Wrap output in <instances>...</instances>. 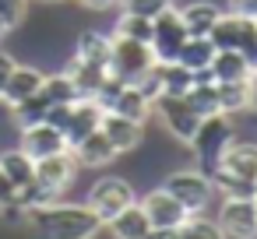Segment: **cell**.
<instances>
[{"mask_svg":"<svg viewBox=\"0 0 257 239\" xmlns=\"http://www.w3.org/2000/svg\"><path fill=\"white\" fill-rule=\"evenodd\" d=\"M22 228L32 232V239H95L106 221L88 204H64L60 197L39 207H25Z\"/></svg>","mask_w":257,"mask_h":239,"instance_id":"1","label":"cell"},{"mask_svg":"<svg viewBox=\"0 0 257 239\" xmlns=\"http://www.w3.org/2000/svg\"><path fill=\"white\" fill-rule=\"evenodd\" d=\"M109 74L116 81L127 85H141L148 78V71L155 67V53L148 43L141 39H127V36H109Z\"/></svg>","mask_w":257,"mask_h":239,"instance_id":"2","label":"cell"},{"mask_svg":"<svg viewBox=\"0 0 257 239\" xmlns=\"http://www.w3.org/2000/svg\"><path fill=\"white\" fill-rule=\"evenodd\" d=\"M208 39L215 43V50H239L257 67V18H246V15H236V11H229V15L222 11V18L208 32Z\"/></svg>","mask_w":257,"mask_h":239,"instance_id":"3","label":"cell"},{"mask_svg":"<svg viewBox=\"0 0 257 239\" xmlns=\"http://www.w3.org/2000/svg\"><path fill=\"white\" fill-rule=\"evenodd\" d=\"M232 141H236L232 116H225V113H211V116H201V123H197V130H194L190 148H194V155L204 162V169H211Z\"/></svg>","mask_w":257,"mask_h":239,"instance_id":"4","label":"cell"},{"mask_svg":"<svg viewBox=\"0 0 257 239\" xmlns=\"http://www.w3.org/2000/svg\"><path fill=\"white\" fill-rule=\"evenodd\" d=\"M95 102L102 106V113H123V116H134V120H148V116H152V99H148L138 85L116 81L113 74L102 81Z\"/></svg>","mask_w":257,"mask_h":239,"instance_id":"5","label":"cell"},{"mask_svg":"<svg viewBox=\"0 0 257 239\" xmlns=\"http://www.w3.org/2000/svg\"><path fill=\"white\" fill-rule=\"evenodd\" d=\"M162 190H169L190 214L204 211V207L211 204V197H215V183H211L208 169H180V172L166 176Z\"/></svg>","mask_w":257,"mask_h":239,"instance_id":"6","label":"cell"},{"mask_svg":"<svg viewBox=\"0 0 257 239\" xmlns=\"http://www.w3.org/2000/svg\"><path fill=\"white\" fill-rule=\"evenodd\" d=\"M190 36H187V25H183V18H180L176 8H166L162 15L152 18V39H148V46H152V53H155L159 64H173L180 57V46Z\"/></svg>","mask_w":257,"mask_h":239,"instance_id":"7","label":"cell"},{"mask_svg":"<svg viewBox=\"0 0 257 239\" xmlns=\"http://www.w3.org/2000/svg\"><path fill=\"white\" fill-rule=\"evenodd\" d=\"M152 113L162 120V127L176 141H183V144L194 141V130H197L201 116L194 113V106L187 102V95H159V99H152Z\"/></svg>","mask_w":257,"mask_h":239,"instance_id":"8","label":"cell"},{"mask_svg":"<svg viewBox=\"0 0 257 239\" xmlns=\"http://www.w3.org/2000/svg\"><path fill=\"white\" fill-rule=\"evenodd\" d=\"M218 228L225 239H257V207L253 197H222Z\"/></svg>","mask_w":257,"mask_h":239,"instance_id":"9","label":"cell"},{"mask_svg":"<svg viewBox=\"0 0 257 239\" xmlns=\"http://www.w3.org/2000/svg\"><path fill=\"white\" fill-rule=\"evenodd\" d=\"M102 221H109L113 214H120L127 204H134V190H131V183L127 179H120V176H106V179H99L92 190H88V200H85Z\"/></svg>","mask_w":257,"mask_h":239,"instance_id":"10","label":"cell"},{"mask_svg":"<svg viewBox=\"0 0 257 239\" xmlns=\"http://www.w3.org/2000/svg\"><path fill=\"white\" fill-rule=\"evenodd\" d=\"M78 158H74V151L67 148V151H57V155H46V158H39L36 162V183H43L50 193H64L71 183H74V176H78Z\"/></svg>","mask_w":257,"mask_h":239,"instance_id":"11","label":"cell"},{"mask_svg":"<svg viewBox=\"0 0 257 239\" xmlns=\"http://www.w3.org/2000/svg\"><path fill=\"white\" fill-rule=\"evenodd\" d=\"M99 130L109 137L116 155H127V151L141 148V141H145V120H134V116H123V113H102Z\"/></svg>","mask_w":257,"mask_h":239,"instance_id":"12","label":"cell"},{"mask_svg":"<svg viewBox=\"0 0 257 239\" xmlns=\"http://www.w3.org/2000/svg\"><path fill=\"white\" fill-rule=\"evenodd\" d=\"M141 207H145V214H148V225L152 228H180L187 218H190V211L169 193V190H152L145 200H138Z\"/></svg>","mask_w":257,"mask_h":239,"instance_id":"13","label":"cell"},{"mask_svg":"<svg viewBox=\"0 0 257 239\" xmlns=\"http://www.w3.org/2000/svg\"><path fill=\"white\" fill-rule=\"evenodd\" d=\"M29 158H46V155H57V151H67L71 144H67V137L53 127V123H36V127H25L22 130V144H18Z\"/></svg>","mask_w":257,"mask_h":239,"instance_id":"14","label":"cell"},{"mask_svg":"<svg viewBox=\"0 0 257 239\" xmlns=\"http://www.w3.org/2000/svg\"><path fill=\"white\" fill-rule=\"evenodd\" d=\"M102 120V106L95 99H78L71 102V113H67V123H64V137L67 144H78L85 134H92Z\"/></svg>","mask_w":257,"mask_h":239,"instance_id":"15","label":"cell"},{"mask_svg":"<svg viewBox=\"0 0 257 239\" xmlns=\"http://www.w3.org/2000/svg\"><path fill=\"white\" fill-rule=\"evenodd\" d=\"M71 151H74V158H78V165H85V169H102V165H109L113 158H116V148L109 144V137L95 127L92 134H85L78 144H71Z\"/></svg>","mask_w":257,"mask_h":239,"instance_id":"16","label":"cell"},{"mask_svg":"<svg viewBox=\"0 0 257 239\" xmlns=\"http://www.w3.org/2000/svg\"><path fill=\"white\" fill-rule=\"evenodd\" d=\"M215 165L253 183V179H257V144H250V141H232V144L222 151V158H218Z\"/></svg>","mask_w":257,"mask_h":239,"instance_id":"17","label":"cell"},{"mask_svg":"<svg viewBox=\"0 0 257 239\" xmlns=\"http://www.w3.org/2000/svg\"><path fill=\"white\" fill-rule=\"evenodd\" d=\"M106 228H109L113 239H148V232H152L148 214H145V207H141L138 200L127 204L120 214H113V218L106 221Z\"/></svg>","mask_w":257,"mask_h":239,"instance_id":"18","label":"cell"},{"mask_svg":"<svg viewBox=\"0 0 257 239\" xmlns=\"http://www.w3.org/2000/svg\"><path fill=\"white\" fill-rule=\"evenodd\" d=\"M211 81L215 85H229V81H246L253 64L239 53V50H215V60H211Z\"/></svg>","mask_w":257,"mask_h":239,"instance_id":"19","label":"cell"},{"mask_svg":"<svg viewBox=\"0 0 257 239\" xmlns=\"http://www.w3.org/2000/svg\"><path fill=\"white\" fill-rule=\"evenodd\" d=\"M67 78L74 81V88H78L81 99H95L99 88H102V81L109 78V67H102V64H85V60L71 57V64H67Z\"/></svg>","mask_w":257,"mask_h":239,"instance_id":"20","label":"cell"},{"mask_svg":"<svg viewBox=\"0 0 257 239\" xmlns=\"http://www.w3.org/2000/svg\"><path fill=\"white\" fill-rule=\"evenodd\" d=\"M43 71L39 67H25V64H18L15 67V74H11V81H8V88H4V99L8 106H18V102H25V99H32L39 88H43Z\"/></svg>","mask_w":257,"mask_h":239,"instance_id":"21","label":"cell"},{"mask_svg":"<svg viewBox=\"0 0 257 239\" xmlns=\"http://www.w3.org/2000/svg\"><path fill=\"white\" fill-rule=\"evenodd\" d=\"M180 18L187 25V36H208L215 29V22L222 18V8L211 0H194V4L180 8Z\"/></svg>","mask_w":257,"mask_h":239,"instance_id":"22","label":"cell"},{"mask_svg":"<svg viewBox=\"0 0 257 239\" xmlns=\"http://www.w3.org/2000/svg\"><path fill=\"white\" fill-rule=\"evenodd\" d=\"M211 60H215V43H211L208 36H190V39L180 46V57H176V64H183V67L194 71V74H204V71L211 67Z\"/></svg>","mask_w":257,"mask_h":239,"instance_id":"23","label":"cell"},{"mask_svg":"<svg viewBox=\"0 0 257 239\" xmlns=\"http://www.w3.org/2000/svg\"><path fill=\"white\" fill-rule=\"evenodd\" d=\"M155 78H159V88H162V95H187L190 92V85L197 81V74L194 71H187L183 64H159L155 60Z\"/></svg>","mask_w":257,"mask_h":239,"instance_id":"24","label":"cell"},{"mask_svg":"<svg viewBox=\"0 0 257 239\" xmlns=\"http://www.w3.org/2000/svg\"><path fill=\"white\" fill-rule=\"evenodd\" d=\"M187 102L194 106L197 116H211V113H218V85L211 81V71L197 74V81H194L190 92H187Z\"/></svg>","mask_w":257,"mask_h":239,"instance_id":"25","label":"cell"},{"mask_svg":"<svg viewBox=\"0 0 257 239\" xmlns=\"http://www.w3.org/2000/svg\"><path fill=\"white\" fill-rule=\"evenodd\" d=\"M0 169H4V176L22 186V183H32L36 179V158H29L22 148H11V151H0Z\"/></svg>","mask_w":257,"mask_h":239,"instance_id":"26","label":"cell"},{"mask_svg":"<svg viewBox=\"0 0 257 239\" xmlns=\"http://www.w3.org/2000/svg\"><path fill=\"white\" fill-rule=\"evenodd\" d=\"M74 57L85 60V64H102L106 67L109 64V36H102V32H81Z\"/></svg>","mask_w":257,"mask_h":239,"instance_id":"27","label":"cell"},{"mask_svg":"<svg viewBox=\"0 0 257 239\" xmlns=\"http://www.w3.org/2000/svg\"><path fill=\"white\" fill-rule=\"evenodd\" d=\"M39 95H43L50 106H60V102H78V99H81V95H78V88H74V81L67 78V71H64V74H46V78H43Z\"/></svg>","mask_w":257,"mask_h":239,"instance_id":"28","label":"cell"},{"mask_svg":"<svg viewBox=\"0 0 257 239\" xmlns=\"http://www.w3.org/2000/svg\"><path fill=\"white\" fill-rule=\"evenodd\" d=\"M250 109V88L246 81H229V85H218V113L225 116H236Z\"/></svg>","mask_w":257,"mask_h":239,"instance_id":"29","label":"cell"},{"mask_svg":"<svg viewBox=\"0 0 257 239\" xmlns=\"http://www.w3.org/2000/svg\"><path fill=\"white\" fill-rule=\"evenodd\" d=\"M46 113H50V102L36 92L32 99H25V102H18V106H11V116H15V123H18V130H25V127H36V123H43L46 120Z\"/></svg>","mask_w":257,"mask_h":239,"instance_id":"30","label":"cell"},{"mask_svg":"<svg viewBox=\"0 0 257 239\" xmlns=\"http://www.w3.org/2000/svg\"><path fill=\"white\" fill-rule=\"evenodd\" d=\"M176 235H180V239H225L222 228H218V221H208L201 211L190 214V218L176 228Z\"/></svg>","mask_w":257,"mask_h":239,"instance_id":"31","label":"cell"},{"mask_svg":"<svg viewBox=\"0 0 257 239\" xmlns=\"http://www.w3.org/2000/svg\"><path fill=\"white\" fill-rule=\"evenodd\" d=\"M113 36H127V39L148 43V39H152V18H145V15H127V11H123V15L116 18Z\"/></svg>","mask_w":257,"mask_h":239,"instance_id":"32","label":"cell"},{"mask_svg":"<svg viewBox=\"0 0 257 239\" xmlns=\"http://www.w3.org/2000/svg\"><path fill=\"white\" fill-rule=\"evenodd\" d=\"M120 8L127 15H145V18H155L162 15L166 8H173V0H120Z\"/></svg>","mask_w":257,"mask_h":239,"instance_id":"33","label":"cell"},{"mask_svg":"<svg viewBox=\"0 0 257 239\" xmlns=\"http://www.w3.org/2000/svg\"><path fill=\"white\" fill-rule=\"evenodd\" d=\"M29 15V0H0V22L8 29H18Z\"/></svg>","mask_w":257,"mask_h":239,"instance_id":"34","label":"cell"},{"mask_svg":"<svg viewBox=\"0 0 257 239\" xmlns=\"http://www.w3.org/2000/svg\"><path fill=\"white\" fill-rule=\"evenodd\" d=\"M15 67H18V60H15L11 53H4V50H0V95H4V88H8V81H11Z\"/></svg>","mask_w":257,"mask_h":239,"instance_id":"35","label":"cell"},{"mask_svg":"<svg viewBox=\"0 0 257 239\" xmlns=\"http://www.w3.org/2000/svg\"><path fill=\"white\" fill-rule=\"evenodd\" d=\"M15 190H18V186L4 176V169H0V211H4L8 204H15Z\"/></svg>","mask_w":257,"mask_h":239,"instance_id":"36","label":"cell"},{"mask_svg":"<svg viewBox=\"0 0 257 239\" xmlns=\"http://www.w3.org/2000/svg\"><path fill=\"white\" fill-rule=\"evenodd\" d=\"M229 11L246 15V18H257V0H229Z\"/></svg>","mask_w":257,"mask_h":239,"instance_id":"37","label":"cell"},{"mask_svg":"<svg viewBox=\"0 0 257 239\" xmlns=\"http://www.w3.org/2000/svg\"><path fill=\"white\" fill-rule=\"evenodd\" d=\"M81 8H88V11H106V8H113L116 0H78Z\"/></svg>","mask_w":257,"mask_h":239,"instance_id":"38","label":"cell"},{"mask_svg":"<svg viewBox=\"0 0 257 239\" xmlns=\"http://www.w3.org/2000/svg\"><path fill=\"white\" fill-rule=\"evenodd\" d=\"M246 88H250V109H257V67L250 71V78H246Z\"/></svg>","mask_w":257,"mask_h":239,"instance_id":"39","label":"cell"},{"mask_svg":"<svg viewBox=\"0 0 257 239\" xmlns=\"http://www.w3.org/2000/svg\"><path fill=\"white\" fill-rule=\"evenodd\" d=\"M8 32H11V29H8V25H4V22H0V39H4V36H8Z\"/></svg>","mask_w":257,"mask_h":239,"instance_id":"40","label":"cell"},{"mask_svg":"<svg viewBox=\"0 0 257 239\" xmlns=\"http://www.w3.org/2000/svg\"><path fill=\"white\" fill-rule=\"evenodd\" d=\"M43 4H57V0H43Z\"/></svg>","mask_w":257,"mask_h":239,"instance_id":"41","label":"cell"},{"mask_svg":"<svg viewBox=\"0 0 257 239\" xmlns=\"http://www.w3.org/2000/svg\"><path fill=\"white\" fill-rule=\"evenodd\" d=\"M253 207H257V193H253Z\"/></svg>","mask_w":257,"mask_h":239,"instance_id":"42","label":"cell"},{"mask_svg":"<svg viewBox=\"0 0 257 239\" xmlns=\"http://www.w3.org/2000/svg\"><path fill=\"white\" fill-rule=\"evenodd\" d=\"M173 239H180V235H173Z\"/></svg>","mask_w":257,"mask_h":239,"instance_id":"43","label":"cell"},{"mask_svg":"<svg viewBox=\"0 0 257 239\" xmlns=\"http://www.w3.org/2000/svg\"><path fill=\"white\" fill-rule=\"evenodd\" d=\"M253 183H257V179H253Z\"/></svg>","mask_w":257,"mask_h":239,"instance_id":"44","label":"cell"}]
</instances>
